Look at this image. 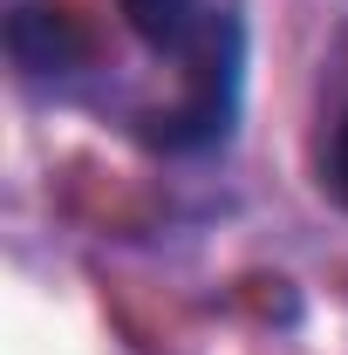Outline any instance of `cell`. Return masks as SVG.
I'll return each instance as SVG.
<instances>
[{
    "instance_id": "cell-1",
    "label": "cell",
    "mask_w": 348,
    "mask_h": 355,
    "mask_svg": "<svg viewBox=\"0 0 348 355\" xmlns=\"http://www.w3.org/2000/svg\"><path fill=\"white\" fill-rule=\"evenodd\" d=\"M123 21L137 28V42L150 48V55H171V62H198L205 48H212L218 21L205 0H123Z\"/></svg>"
},
{
    "instance_id": "cell-2",
    "label": "cell",
    "mask_w": 348,
    "mask_h": 355,
    "mask_svg": "<svg viewBox=\"0 0 348 355\" xmlns=\"http://www.w3.org/2000/svg\"><path fill=\"white\" fill-rule=\"evenodd\" d=\"M7 48H14V62L21 69H69L76 55H82V35H76V21L69 14H55V7H21L14 21H7Z\"/></svg>"
},
{
    "instance_id": "cell-3",
    "label": "cell",
    "mask_w": 348,
    "mask_h": 355,
    "mask_svg": "<svg viewBox=\"0 0 348 355\" xmlns=\"http://www.w3.org/2000/svg\"><path fill=\"white\" fill-rule=\"evenodd\" d=\"M321 184L335 191V205L348 212V110H342V123L328 130V157H321Z\"/></svg>"
}]
</instances>
